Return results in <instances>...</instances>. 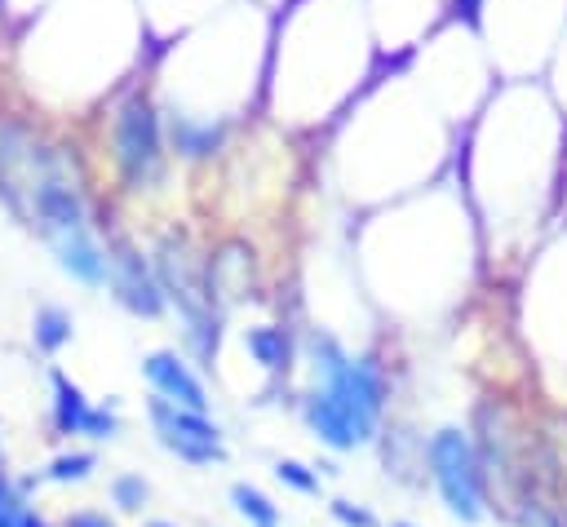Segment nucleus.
Instances as JSON below:
<instances>
[{
  "mask_svg": "<svg viewBox=\"0 0 567 527\" xmlns=\"http://www.w3.org/2000/svg\"><path fill=\"white\" fill-rule=\"evenodd\" d=\"M310 354H315V372L323 376V385L306 394L301 403L310 434L328 443L332 452H354L372 443L381 407H385L381 368L372 359H350L332 337H315Z\"/></svg>",
  "mask_w": 567,
  "mask_h": 527,
  "instance_id": "obj_1",
  "label": "nucleus"
},
{
  "mask_svg": "<svg viewBox=\"0 0 567 527\" xmlns=\"http://www.w3.org/2000/svg\"><path fill=\"white\" fill-rule=\"evenodd\" d=\"M425 461H430V478H434L447 514L461 523H478L483 518V461H478L470 434L456 425H443L425 443Z\"/></svg>",
  "mask_w": 567,
  "mask_h": 527,
  "instance_id": "obj_2",
  "label": "nucleus"
},
{
  "mask_svg": "<svg viewBox=\"0 0 567 527\" xmlns=\"http://www.w3.org/2000/svg\"><path fill=\"white\" fill-rule=\"evenodd\" d=\"M151 425H155V438L186 465H213L226 456L221 447V430L208 421V412H190V407H177L168 399H151Z\"/></svg>",
  "mask_w": 567,
  "mask_h": 527,
  "instance_id": "obj_3",
  "label": "nucleus"
},
{
  "mask_svg": "<svg viewBox=\"0 0 567 527\" xmlns=\"http://www.w3.org/2000/svg\"><path fill=\"white\" fill-rule=\"evenodd\" d=\"M115 159L128 186H146L159 173V124L142 97L124 102L115 115Z\"/></svg>",
  "mask_w": 567,
  "mask_h": 527,
  "instance_id": "obj_4",
  "label": "nucleus"
},
{
  "mask_svg": "<svg viewBox=\"0 0 567 527\" xmlns=\"http://www.w3.org/2000/svg\"><path fill=\"white\" fill-rule=\"evenodd\" d=\"M53 425L62 434H84V438H115L120 434L115 412L93 407L84 399V390L62 372H53Z\"/></svg>",
  "mask_w": 567,
  "mask_h": 527,
  "instance_id": "obj_5",
  "label": "nucleus"
},
{
  "mask_svg": "<svg viewBox=\"0 0 567 527\" xmlns=\"http://www.w3.org/2000/svg\"><path fill=\"white\" fill-rule=\"evenodd\" d=\"M106 279H111V288H115V297L133 310V314H159L164 310V288H159V279L146 270V261L128 248V244H120L115 248V257H106Z\"/></svg>",
  "mask_w": 567,
  "mask_h": 527,
  "instance_id": "obj_6",
  "label": "nucleus"
},
{
  "mask_svg": "<svg viewBox=\"0 0 567 527\" xmlns=\"http://www.w3.org/2000/svg\"><path fill=\"white\" fill-rule=\"evenodd\" d=\"M142 372H146V381L155 385L159 399H168V403H177V407H190V412H208L204 381L195 376V368H190L182 354H173V350H155V354H146Z\"/></svg>",
  "mask_w": 567,
  "mask_h": 527,
  "instance_id": "obj_7",
  "label": "nucleus"
},
{
  "mask_svg": "<svg viewBox=\"0 0 567 527\" xmlns=\"http://www.w3.org/2000/svg\"><path fill=\"white\" fill-rule=\"evenodd\" d=\"M53 252H58L62 270H71L75 279H84V283H106V257H102V248L89 239V230L58 235V239H53Z\"/></svg>",
  "mask_w": 567,
  "mask_h": 527,
  "instance_id": "obj_8",
  "label": "nucleus"
},
{
  "mask_svg": "<svg viewBox=\"0 0 567 527\" xmlns=\"http://www.w3.org/2000/svg\"><path fill=\"white\" fill-rule=\"evenodd\" d=\"M230 500H235V509H239V518H244L248 527H279V505H275L261 487L235 483V487H230Z\"/></svg>",
  "mask_w": 567,
  "mask_h": 527,
  "instance_id": "obj_9",
  "label": "nucleus"
},
{
  "mask_svg": "<svg viewBox=\"0 0 567 527\" xmlns=\"http://www.w3.org/2000/svg\"><path fill=\"white\" fill-rule=\"evenodd\" d=\"M244 345H248V354H252L266 372L288 368V337H284L279 328H248V332H244Z\"/></svg>",
  "mask_w": 567,
  "mask_h": 527,
  "instance_id": "obj_10",
  "label": "nucleus"
},
{
  "mask_svg": "<svg viewBox=\"0 0 567 527\" xmlns=\"http://www.w3.org/2000/svg\"><path fill=\"white\" fill-rule=\"evenodd\" d=\"M31 341H35L44 354L62 350V345L71 341V314L58 310V306H44V310L35 314V323H31Z\"/></svg>",
  "mask_w": 567,
  "mask_h": 527,
  "instance_id": "obj_11",
  "label": "nucleus"
},
{
  "mask_svg": "<svg viewBox=\"0 0 567 527\" xmlns=\"http://www.w3.org/2000/svg\"><path fill=\"white\" fill-rule=\"evenodd\" d=\"M0 527H49L22 496V487L13 478L0 474Z\"/></svg>",
  "mask_w": 567,
  "mask_h": 527,
  "instance_id": "obj_12",
  "label": "nucleus"
},
{
  "mask_svg": "<svg viewBox=\"0 0 567 527\" xmlns=\"http://www.w3.org/2000/svg\"><path fill=\"white\" fill-rule=\"evenodd\" d=\"M173 146L182 155H208L217 146V128L213 124H195V120H173Z\"/></svg>",
  "mask_w": 567,
  "mask_h": 527,
  "instance_id": "obj_13",
  "label": "nucleus"
},
{
  "mask_svg": "<svg viewBox=\"0 0 567 527\" xmlns=\"http://www.w3.org/2000/svg\"><path fill=\"white\" fill-rule=\"evenodd\" d=\"M93 452H66V456H58L49 469H44V478L49 483H84L89 474H93Z\"/></svg>",
  "mask_w": 567,
  "mask_h": 527,
  "instance_id": "obj_14",
  "label": "nucleus"
},
{
  "mask_svg": "<svg viewBox=\"0 0 567 527\" xmlns=\"http://www.w3.org/2000/svg\"><path fill=\"white\" fill-rule=\"evenodd\" d=\"M146 496H151V487H146L142 474H120V478H111V500H115V509L137 514V509L146 505Z\"/></svg>",
  "mask_w": 567,
  "mask_h": 527,
  "instance_id": "obj_15",
  "label": "nucleus"
},
{
  "mask_svg": "<svg viewBox=\"0 0 567 527\" xmlns=\"http://www.w3.org/2000/svg\"><path fill=\"white\" fill-rule=\"evenodd\" d=\"M275 478H279L284 487L301 492V496H315V492H319V474H315L310 465H301V461H275Z\"/></svg>",
  "mask_w": 567,
  "mask_h": 527,
  "instance_id": "obj_16",
  "label": "nucleus"
},
{
  "mask_svg": "<svg viewBox=\"0 0 567 527\" xmlns=\"http://www.w3.org/2000/svg\"><path fill=\"white\" fill-rule=\"evenodd\" d=\"M328 509H332V518H337L341 527H377V518H372L363 505H354V500H332Z\"/></svg>",
  "mask_w": 567,
  "mask_h": 527,
  "instance_id": "obj_17",
  "label": "nucleus"
},
{
  "mask_svg": "<svg viewBox=\"0 0 567 527\" xmlns=\"http://www.w3.org/2000/svg\"><path fill=\"white\" fill-rule=\"evenodd\" d=\"M66 527H115V523L106 514H97V509H80V514L66 518Z\"/></svg>",
  "mask_w": 567,
  "mask_h": 527,
  "instance_id": "obj_18",
  "label": "nucleus"
},
{
  "mask_svg": "<svg viewBox=\"0 0 567 527\" xmlns=\"http://www.w3.org/2000/svg\"><path fill=\"white\" fill-rule=\"evenodd\" d=\"M452 4H456V13H465L470 22H478V4H483V0H452Z\"/></svg>",
  "mask_w": 567,
  "mask_h": 527,
  "instance_id": "obj_19",
  "label": "nucleus"
},
{
  "mask_svg": "<svg viewBox=\"0 0 567 527\" xmlns=\"http://www.w3.org/2000/svg\"><path fill=\"white\" fill-rule=\"evenodd\" d=\"M146 527H177V523H146Z\"/></svg>",
  "mask_w": 567,
  "mask_h": 527,
  "instance_id": "obj_20",
  "label": "nucleus"
},
{
  "mask_svg": "<svg viewBox=\"0 0 567 527\" xmlns=\"http://www.w3.org/2000/svg\"><path fill=\"white\" fill-rule=\"evenodd\" d=\"M390 527H412V523H390Z\"/></svg>",
  "mask_w": 567,
  "mask_h": 527,
  "instance_id": "obj_21",
  "label": "nucleus"
}]
</instances>
